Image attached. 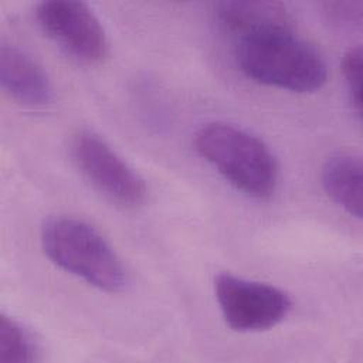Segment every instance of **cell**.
<instances>
[{
	"label": "cell",
	"mask_w": 363,
	"mask_h": 363,
	"mask_svg": "<svg viewBox=\"0 0 363 363\" xmlns=\"http://www.w3.org/2000/svg\"><path fill=\"white\" fill-rule=\"evenodd\" d=\"M235 61L247 78L289 92H315L328 79L323 57L292 28H272L237 38Z\"/></svg>",
	"instance_id": "6da1fadb"
},
{
	"label": "cell",
	"mask_w": 363,
	"mask_h": 363,
	"mask_svg": "<svg viewBox=\"0 0 363 363\" xmlns=\"http://www.w3.org/2000/svg\"><path fill=\"white\" fill-rule=\"evenodd\" d=\"M40 244L55 267L99 291L115 294L128 285L126 268L116 251L98 230L82 220L67 216L44 220Z\"/></svg>",
	"instance_id": "7a4b0ae2"
},
{
	"label": "cell",
	"mask_w": 363,
	"mask_h": 363,
	"mask_svg": "<svg viewBox=\"0 0 363 363\" xmlns=\"http://www.w3.org/2000/svg\"><path fill=\"white\" fill-rule=\"evenodd\" d=\"M197 153L235 190L247 197L269 199L278 184V164L255 135L231 123L210 122L194 135Z\"/></svg>",
	"instance_id": "3957f363"
},
{
	"label": "cell",
	"mask_w": 363,
	"mask_h": 363,
	"mask_svg": "<svg viewBox=\"0 0 363 363\" xmlns=\"http://www.w3.org/2000/svg\"><path fill=\"white\" fill-rule=\"evenodd\" d=\"M214 294L225 325L240 333L275 328L285 320L292 308L285 291L228 272L214 278Z\"/></svg>",
	"instance_id": "277c9868"
},
{
	"label": "cell",
	"mask_w": 363,
	"mask_h": 363,
	"mask_svg": "<svg viewBox=\"0 0 363 363\" xmlns=\"http://www.w3.org/2000/svg\"><path fill=\"white\" fill-rule=\"evenodd\" d=\"M69 150L79 172L109 200L123 207H136L145 201V180L99 135L77 132Z\"/></svg>",
	"instance_id": "5b68a950"
},
{
	"label": "cell",
	"mask_w": 363,
	"mask_h": 363,
	"mask_svg": "<svg viewBox=\"0 0 363 363\" xmlns=\"http://www.w3.org/2000/svg\"><path fill=\"white\" fill-rule=\"evenodd\" d=\"M44 34L64 52L82 64H99L108 55L105 30L92 9L82 1L50 0L35 7Z\"/></svg>",
	"instance_id": "8992f818"
},
{
	"label": "cell",
	"mask_w": 363,
	"mask_h": 363,
	"mask_svg": "<svg viewBox=\"0 0 363 363\" xmlns=\"http://www.w3.org/2000/svg\"><path fill=\"white\" fill-rule=\"evenodd\" d=\"M0 82L4 92L28 108H44L52 101V85L44 68L24 50L3 43Z\"/></svg>",
	"instance_id": "52a82bcc"
},
{
	"label": "cell",
	"mask_w": 363,
	"mask_h": 363,
	"mask_svg": "<svg viewBox=\"0 0 363 363\" xmlns=\"http://www.w3.org/2000/svg\"><path fill=\"white\" fill-rule=\"evenodd\" d=\"M214 11L220 24L237 38L272 28H292L289 10L277 1H221Z\"/></svg>",
	"instance_id": "ba28073f"
},
{
	"label": "cell",
	"mask_w": 363,
	"mask_h": 363,
	"mask_svg": "<svg viewBox=\"0 0 363 363\" xmlns=\"http://www.w3.org/2000/svg\"><path fill=\"white\" fill-rule=\"evenodd\" d=\"M363 167L353 153H335L329 156L320 170L323 190L349 216L362 218L363 208Z\"/></svg>",
	"instance_id": "9c48e42d"
},
{
	"label": "cell",
	"mask_w": 363,
	"mask_h": 363,
	"mask_svg": "<svg viewBox=\"0 0 363 363\" xmlns=\"http://www.w3.org/2000/svg\"><path fill=\"white\" fill-rule=\"evenodd\" d=\"M40 356L33 333L11 316L0 318V363H31Z\"/></svg>",
	"instance_id": "30bf717a"
},
{
	"label": "cell",
	"mask_w": 363,
	"mask_h": 363,
	"mask_svg": "<svg viewBox=\"0 0 363 363\" xmlns=\"http://www.w3.org/2000/svg\"><path fill=\"white\" fill-rule=\"evenodd\" d=\"M362 48L356 45L346 51L342 62L349 99L357 115L362 112Z\"/></svg>",
	"instance_id": "8fae6325"
},
{
	"label": "cell",
	"mask_w": 363,
	"mask_h": 363,
	"mask_svg": "<svg viewBox=\"0 0 363 363\" xmlns=\"http://www.w3.org/2000/svg\"><path fill=\"white\" fill-rule=\"evenodd\" d=\"M325 14L328 20L339 27L359 26L362 21L360 1H336L325 4Z\"/></svg>",
	"instance_id": "7c38bea8"
}]
</instances>
